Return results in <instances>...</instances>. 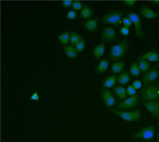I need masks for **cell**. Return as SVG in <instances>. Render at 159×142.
Here are the masks:
<instances>
[{
    "label": "cell",
    "mask_w": 159,
    "mask_h": 142,
    "mask_svg": "<svg viewBox=\"0 0 159 142\" xmlns=\"http://www.w3.org/2000/svg\"><path fill=\"white\" fill-rule=\"evenodd\" d=\"M129 49L128 39H124L123 41L112 46L110 47V58L112 60L116 61L121 59L125 56V54Z\"/></svg>",
    "instance_id": "6da1fadb"
},
{
    "label": "cell",
    "mask_w": 159,
    "mask_h": 142,
    "mask_svg": "<svg viewBox=\"0 0 159 142\" xmlns=\"http://www.w3.org/2000/svg\"><path fill=\"white\" fill-rule=\"evenodd\" d=\"M140 97L143 101L159 99V86L156 84H148L141 90Z\"/></svg>",
    "instance_id": "7a4b0ae2"
},
{
    "label": "cell",
    "mask_w": 159,
    "mask_h": 142,
    "mask_svg": "<svg viewBox=\"0 0 159 142\" xmlns=\"http://www.w3.org/2000/svg\"><path fill=\"white\" fill-rule=\"evenodd\" d=\"M124 11H110L107 12L104 17H101V22L105 25H112L116 26H119L122 22Z\"/></svg>",
    "instance_id": "3957f363"
},
{
    "label": "cell",
    "mask_w": 159,
    "mask_h": 142,
    "mask_svg": "<svg viewBox=\"0 0 159 142\" xmlns=\"http://www.w3.org/2000/svg\"><path fill=\"white\" fill-rule=\"evenodd\" d=\"M110 112L116 114L119 118L124 119L127 122H135L139 121L141 118V111L135 110V111H126V110H119V109H110Z\"/></svg>",
    "instance_id": "277c9868"
},
{
    "label": "cell",
    "mask_w": 159,
    "mask_h": 142,
    "mask_svg": "<svg viewBox=\"0 0 159 142\" xmlns=\"http://www.w3.org/2000/svg\"><path fill=\"white\" fill-rule=\"evenodd\" d=\"M157 128L154 125H149L147 127H145L144 129L139 130L137 133L132 135L133 138L138 139V140H151L154 139L155 133H156Z\"/></svg>",
    "instance_id": "5b68a950"
},
{
    "label": "cell",
    "mask_w": 159,
    "mask_h": 142,
    "mask_svg": "<svg viewBox=\"0 0 159 142\" xmlns=\"http://www.w3.org/2000/svg\"><path fill=\"white\" fill-rule=\"evenodd\" d=\"M127 17L131 20V22L135 26V35H136V36L139 37V38L145 37L146 34H145V32L143 30L142 23H141L139 16L136 13H135V12H129V13H127Z\"/></svg>",
    "instance_id": "8992f818"
},
{
    "label": "cell",
    "mask_w": 159,
    "mask_h": 142,
    "mask_svg": "<svg viewBox=\"0 0 159 142\" xmlns=\"http://www.w3.org/2000/svg\"><path fill=\"white\" fill-rule=\"evenodd\" d=\"M139 105V97L137 96H133L126 97L123 102L119 103L117 108L119 110H131L133 108L137 107Z\"/></svg>",
    "instance_id": "52a82bcc"
},
{
    "label": "cell",
    "mask_w": 159,
    "mask_h": 142,
    "mask_svg": "<svg viewBox=\"0 0 159 142\" xmlns=\"http://www.w3.org/2000/svg\"><path fill=\"white\" fill-rule=\"evenodd\" d=\"M101 97L103 99V102L105 104L106 107L111 108L116 105V99L113 96L112 92L108 88H103L101 90Z\"/></svg>",
    "instance_id": "ba28073f"
},
{
    "label": "cell",
    "mask_w": 159,
    "mask_h": 142,
    "mask_svg": "<svg viewBox=\"0 0 159 142\" xmlns=\"http://www.w3.org/2000/svg\"><path fill=\"white\" fill-rule=\"evenodd\" d=\"M117 38V34L114 27L112 26H104L102 32V40L104 43L112 42Z\"/></svg>",
    "instance_id": "9c48e42d"
},
{
    "label": "cell",
    "mask_w": 159,
    "mask_h": 142,
    "mask_svg": "<svg viewBox=\"0 0 159 142\" xmlns=\"http://www.w3.org/2000/svg\"><path fill=\"white\" fill-rule=\"evenodd\" d=\"M147 110L153 115V117L159 119V99L150 100V101H143Z\"/></svg>",
    "instance_id": "30bf717a"
},
{
    "label": "cell",
    "mask_w": 159,
    "mask_h": 142,
    "mask_svg": "<svg viewBox=\"0 0 159 142\" xmlns=\"http://www.w3.org/2000/svg\"><path fill=\"white\" fill-rule=\"evenodd\" d=\"M159 78V70L157 69V68H153L149 70H147L143 78V80L145 84H150V83L156 81Z\"/></svg>",
    "instance_id": "8fae6325"
},
{
    "label": "cell",
    "mask_w": 159,
    "mask_h": 142,
    "mask_svg": "<svg viewBox=\"0 0 159 142\" xmlns=\"http://www.w3.org/2000/svg\"><path fill=\"white\" fill-rule=\"evenodd\" d=\"M147 60L148 62H158L159 61V53L157 50L156 49H152L150 51H148L147 53H145L144 55L139 57V60Z\"/></svg>",
    "instance_id": "7c38bea8"
},
{
    "label": "cell",
    "mask_w": 159,
    "mask_h": 142,
    "mask_svg": "<svg viewBox=\"0 0 159 142\" xmlns=\"http://www.w3.org/2000/svg\"><path fill=\"white\" fill-rule=\"evenodd\" d=\"M98 18H92V19H86L83 22V26L86 31L90 33H94L98 29Z\"/></svg>",
    "instance_id": "4fadbf2b"
},
{
    "label": "cell",
    "mask_w": 159,
    "mask_h": 142,
    "mask_svg": "<svg viewBox=\"0 0 159 142\" xmlns=\"http://www.w3.org/2000/svg\"><path fill=\"white\" fill-rule=\"evenodd\" d=\"M140 14H141L144 17L149 18V19L158 17V14H157V12L153 11L152 9H150V8H149L148 7H147V6H142V7H141V9H140Z\"/></svg>",
    "instance_id": "5bb4252c"
},
{
    "label": "cell",
    "mask_w": 159,
    "mask_h": 142,
    "mask_svg": "<svg viewBox=\"0 0 159 142\" xmlns=\"http://www.w3.org/2000/svg\"><path fill=\"white\" fill-rule=\"evenodd\" d=\"M113 92L115 96L120 99V100H125L126 97H127V92H126V89L123 87V86H116L113 88Z\"/></svg>",
    "instance_id": "9a60e30c"
},
{
    "label": "cell",
    "mask_w": 159,
    "mask_h": 142,
    "mask_svg": "<svg viewBox=\"0 0 159 142\" xmlns=\"http://www.w3.org/2000/svg\"><path fill=\"white\" fill-rule=\"evenodd\" d=\"M117 81V77L116 75H111L108 76L107 78H106L103 83H102V88H110L115 86V84Z\"/></svg>",
    "instance_id": "2e32d148"
},
{
    "label": "cell",
    "mask_w": 159,
    "mask_h": 142,
    "mask_svg": "<svg viewBox=\"0 0 159 142\" xmlns=\"http://www.w3.org/2000/svg\"><path fill=\"white\" fill-rule=\"evenodd\" d=\"M105 51H106V45L104 42H102L101 44L98 45L97 47L94 48L93 50V56L96 59H101V57L104 56L105 54Z\"/></svg>",
    "instance_id": "e0dca14e"
},
{
    "label": "cell",
    "mask_w": 159,
    "mask_h": 142,
    "mask_svg": "<svg viewBox=\"0 0 159 142\" xmlns=\"http://www.w3.org/2000/svg\"><path fill=\"white\" fill-rule=\"evenodd\" d=\"M94 14H95V11H94L89 6L85 5V6L83 7L81 12H80L79 17H80L81 18H85V19H86V18H91V19H92V17H94Z\"/></svg>",
    "instance_id": "ac0fdd59"
},
{
    "label": "cell",
    "mask_w": 159,
    "mask_h": 142,
    "mask_svg": "<svg viewBox=\"0 0 159 142\" xmlns=\"http://www.w3.org/2000/svg\"><path fill=\"white\" fill-rule=\"evenodd\" d=\"M108 66H109L108 59H101V61L99 62L98 67L96 68V74H101V73L106 72L108 69Z\"/></svg>",
    "instance_id": "d6986e66"
},
{
    "label": "cell",
    "mask_w": 159,
    "mask_h": 142,
    "mask_svg": "<svg viewBox=\"0 0 159 142\" xmlns=\"http://www.w3.org/2000/svg\"><path fill=\"white\" fill-rule=\"evenodd\" d=\"M125 60H120L118 62H115L113 65H112V69L111 71L114 73V74H118V73H122L123 69H125Z\"/></svg>",
    "instance_id": "ffe728a7"
},
{
    "label": "cell",
    "mask_w": 159,
    "mask_h": 142,
    "mask_svg": "<svg viewBox=\"0 0 159 142\" xmlns=\"http://www.w3.org/2000/svg\"><path fill=\"white\" fill-rule=\"evenodd\" d=\"M63 49H64V52L66 53V55L69 59H76L77 56H78V53L75 50V47H72V46H65V47H63Z\"/></svg>",
    "instance_id": "44dd1931"
},
{
    "label": "cell",
    "mask_w": 159,
    "mask_h": 142,
    "mask_svg": "<svg viewBox=\"0 0 159 142\" xmlns=\"http://www.w3.org/2000/svg\"><path fill=\"white\" fill-rule=\"evenodd\" d=\"M131 79V77H130V74L127 72V71H123L122 73H120V75L117 77V82L119 83L120 85H126L127 83L130 81Z\"/></svg>",
    "instance_id": "7402d4cb"
},
{
    "label": "cell",
    "mask_w": 159,
    "mask_h": 142,
    "mask_svg": "<svg viewBox=\"0 0 159 142\" xmlns=\"http://www.w3.org/2000/svg\"><path fill=\"white\" fill-rule=\"evenodd\" d=\"M70 37H71V32H68V31L58 35V39L64 47L66 46L68 43H70Z\"/></svg>",
    "instance_id": "603a6c76"
},
{
    "label": "cell",
    "mask_w": 159,
    "mask_h": 142,
    "mask_svg": "<svg viewBox=\"0 0 159 142\" xmlns=\"http://www.w3.org/2000/svg\"><path fill=\"white\" fill-rule=\"evenodd\" d=\"M84 37L81 35H79L78 33L72 31L71 32V37H70V43H71V46L72 47H75L76 44H78L81 40H83Z\"/></svg>",
    "instance_id": "cb8c5ba5"
},
{
    "label": "cell",
    "mask_w": 159,
    "mask_h": 142,
    "mask_svg": "<svg viewBox=\"0 0 159 142\" xmlns=\"http://www.w3.org/2000/svg\"><path fill=\"white\" fill-rule=\"evenodd\" d=\"M137 64H138L139 69L141 71H144V72H147V70H149V68L151 66L150 62H148L147 60H143V59L138 60Z\"/></svg>",
    "instance_id": "d4e9b609"
},
{
    "label": "cell",
    "mask_w": 159,
    "mask_h": 142,
    "mask_svg": "<svg viewBox=\"0 0 159 142\" xmlns=\"http://www.w3.org/2000/svg\"><path fill=\"white\" fill-rule=\"evenodd\" d=\"M141 73V70L139 69L137 62H133L130 66V74L134 77H138Z\"/></svg>",
    "instance_id": "484cf974"
},
{
    "label": "cell",
    "mask_w": 159,
    "mask_h": 142,
    "mask_svg": "<svg viewBox=\"0 0 159 142\" xmlns=\"http://www.w3.org/2000/svg\"><path fill=\"white\" fill-rule=\"evenodd\" d=\"M86 40L85 39H83V40H81L78 44H76V46L75 47V50L77 51V53H80V52H82L83 50H84V48L86 47Z\"/></svg>",
    "instance_id": "4316f807"
},
{
    "label": "cell",
    "mask_w": 159,
    "mask_h": 142,
    "mask_svg": "<svg viewBox=\"0 0 159 142\" xmlns=\"http://www.w3.org/2000/svg\"><path fill=\"white\" fill-rule=\"evenodd\" d=\"M83 3L81 1H73V5L72 7L75 11H78V10H82L83 8Z\"/></svg>",
    "instance_id": "83f0119b"
},
{
    "label": "cell",
    "mask_w": 159,
    "mask_h": 142,
    "mask_svg": "<svg viewBox=\"0 0 159 142\" xmlns=\"http://www.w3.org/2000/svg\"><path fill=\"white\" fill-rule=\"evenodd\" d=\"M77 17V14L75 10H69L67 12V15H66V18L69 19V20H74V19H76Z\"/></svg>",
    "instance_id": "f1b7e54d"
},
{
    "label": "cell",
    "mask_w": 159,
    "mask_h": 142,
    "mask_svg": "<svg viewBox=\"0 0 159 142\" xmlns=\"http://www.w3.org/2000/svg\"><path fill=\"white\" fill-rule=\"evenodd\" d=\"M126 92H127V95L129 97H133V96H135V92H136V89L135 88L132 86V85H129L126 88Z\"/></svg>",
    "instance_id": "f546056e"
},
{
    "label": "cell",
    "mask_w": 159,
    "mask_h": 142,
    "mask_svg": "<svg viewBox=\"0 0 159 142\" xmlns=\"http://www.w3.org/2000/svg\"><path fill=\"white\" fill-rule=\"evenodd\" d=\"M122 23L124 25V26H125V27H131L132 26V25L133 23L131 22V20L127 17H123L122 18Z\"/></svg>",
    "instance_id": "4dcf8cb0"
},
{
    "label": "cell",
    "mask_w": 159,
    "mask_h": 142,
    "mask_svg": "<svg viewBox=\"0 0 159 142\" xmlns=\"http://www.w3.org/2000/svg\"><path fill=\"white\" fill-rule=\"evenodd\" d=\"M124 4H125V6H126V7H134L135 4H136V1L135 0H125V1H124L123 2Z\"/></svg>",
    "instance_id": "1f68e13d"
},
{
    "label": "cell",
    "mask_w": 159,
    "mask_h": 142,
    "mask_svg": "<svg viewBox=\"0 0 159 142\" xmlns=\"http://www.w3.org/2000/svg\"><path fill=\"white\" fill-rule=\"evenodd\" d=\"M73 5V1L71 0H63L62 1V6L64 7H69Z\"/></svg>",
    "instance_id": "d6a6232c"
},
{
    "label": "cell",
    "mask_w": 159,
    "mask_h": 142,
    "mask_svg": "<svg viewBox=\"0 0 159 142\" xmlns=\"http://www.w3.org/2000/svg\"><path fill=\"white\" fill-rule=\"evenodd\" d=\"M120 32L123 36H127L129 33H130V30L128 27H125V26H123L120 28Z\"/></svg>",
    "instance_id": "836d02e7"
},
{
    "label": "cell",
    "mask_w": 159,
    "mask_h": 142,
    "mask_svg": "<svg viewBox=\"0 0 159 142\" xmlns=\"http://www.w3.org/2000/svg\"><path fill=\"white\" fill-rule=\"evenodd\" d=\"M132 86L137 90V89L141 88V87H142V82H141L140 80H135V81L133 82V85H132Z\"/></svg>",
    "instance_id": "e575fe53"
},
{
    "label": "cell",
    "mask_w": 159,
    "mask_h": 142,
    "mask_svg": "<svg viewBox=\"0 0 159 142\" xmlns=\"http://www.w3.org/2000/svg\"><path fill=\"white\" fill-rule=\"evenodd\" d=\"M30 98L32 99V100H36V101H38L39 100V95H38V92L37 91H35L32 96L30 97Z\"/></svg>",
    "instance_id": "d590c367"
},
{
    "label": "cell",
    "mask_w": 159,
    "mask_h": 142,
    "mask_svg": "<svg viewBox=\"0 0 159 142\" xmlns=\"http://www.w3.org/2000/svg\"><path fill=\"white\" fill-rule=\"evenodd\" d=\"M151 3L156 6V7H159V0H154V1H151Z\"/></svg>",
    "instance_id": "8d00e7d4"
},
{
    "label": "cell",
    "mask_w": 159,
    "mask_h": 142,
    "mask_svg": "<svg viewBox=\"0 0 159 142\" xmlns=\"http://www.w3.org/2000/svg\"><path fill=\"white\" fill-rule=\"evenodd\" d=\"M157 140L159 141V123H158V132H157Z\"/></svg>",
    "instance_id": "74e56055"
},
{
    "label": "cell",
    "mask_w": 159,
    "mask_h": 142,
    "mask_svg": "<svg viewBox=\"0 0 159 142\" xmlns=\"http://www.w3.org/2000/svg\"><path fill=\"white\" fill-rule=\"evenodd\" d=\"M158 17H159V13H158Z\"/></svg>",
    "instance_id": "f35d334b"
}]
</instances>
